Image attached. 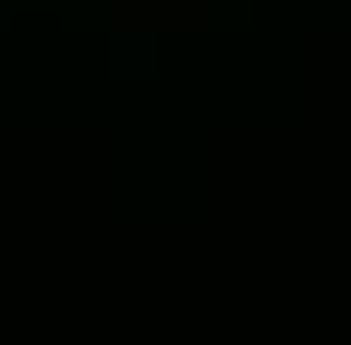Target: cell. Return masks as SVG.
I'll list each match as a JSON object with an SVG mask.
<instances>
[{"instance_id":"6da1fadb","label":"cell","mask_w":351,"mask_h":345,"mask_svg":"<svg viewBox=\"0 0 351 345\" xmlns=\"http://www.w3.org/2000/svg\"><path fill=\"white\" fill-rule=\"evenodd\" d=\"M109 19L121 31H134V25H200V0H115Z\"/></svg>"}]
</instances>
